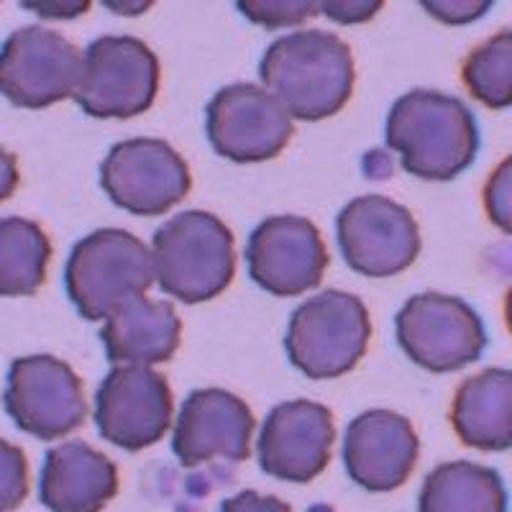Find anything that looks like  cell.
Here are the masks:
<instances>
[{
    "label": "cell",
    "instance_id": "obj_1",
    "mask_svg": "<svg viewBox=\"0 0 512 512\" xmlns=\"http://www.w3.org/2000/svg\"><path fill=\"white\" fill-rule=\"evenodd\" d=\"M259 77L292 118L323 121L354 93V54L331 31H292L264 52Z\"/></svg>",
    "mask_w": 512,
    "mask_h": 512
},
{
    "label": "cell",
    "instance_id": "obj_2",
    "mask_svg": "<svg viewBox=\"0 0 512 512\" xmlns=\"http://www.w3.org/2000/svg\"><path fill=\"white\" fill-rule=\"evenodd\" d=\"M384 136L408 175L431 182L459 177L479 152L474 113L459 98L436 90L402 95L387 116Z\"/></svg>",
    "mask_w": 512,
    "mask_h": 512
},
{
    "label": "cell",
    "instance_id": "obj_3",
    "mask_svg": "<svg viewBox=\"0 0 512 512\" xmlns=\"http://www.w3.org/2000/svg\"><path fill=\"white\" fill-rule=\"evenodd\" d=\"M154 277L169 297L208 303L236 277V241L208 210H185L154 233Z\"/></svg>",
    "mask_w": 512,
    "mask_h": 512
},
{
    "label": "cell",
    "instance_id": "obj_4",
    "mask_svg": "<svg viewBox=\"0 0 512 512\" xmlns=\"http://www.w3.org/2000/svg\"><path fill=\"white\" fill-rule=\"evenodd\" d=\"M152 251L123 228H100L72 249L64 285L82 318L105 320L154 285Z\"/></svg>",
    "mask_w": 512,
    "mask_h": 512
},
{
    "label": "cell",
    "instance_id": "obj_5",
    "mask_svg": "<svg viewBox=\"0 0 512 512\" xmlns=\"http://www.w3.org/2000/svg\"><path fill=\"white\" fill-rule=\"evenodd\" d=\"M372 338L367 305L351 292L326 290L292 313L285 349L308 379H336L364 359Z\"/></svg>",
    "mask_w": 512,
    "mask_h": 512
},
{
    "label": "cell",
    "instance_id": "obj_6",
    "mask_svg": "<svg viewBox=\"0 0 512 512\" xmlns=\"http://www.w3.org/2000/svg\"><path fill=\"white\" fill-rule=\"evenodd\" d=\"M159 59L134 36H100L80 64L75 100L93 118H134L154 105Z\"/></svg>",
    "mask_w": 512,
    "mask_h": 512
},
{
    "label": "cell",
    "instance_id": "obj_7",
    "mask_svg": "<svg viewBox=\"0 0 512 512\" xmlns=\"http://www.w3.org/2000/svg\"><path fill=\"white\" fill-rule=\"evenodd\" d=\"M397 344L418 367L436 374L459 372L487 349L477 310L461 297L423 292L410 297L395 318Z\"/></svg>",
    "mask_w": 512,
    "mask_h": 512
},
{
    "label": "cell",
    "instance_id": "obj_8",
    "mask_svg": "<svg viewBox=\"0 0 512 512\" xmlns=\"http://www.w3.org/2000/svg\"><path fill=\"white\" fill-rule=\"evenodd\" d=\"M6 410L13 423L39 441H57L88 418L80 377L67 361L49 354L21 356L11 364Z\"/></svg>",
    "mask_w": 512,
    "mask_h": 512
},
{
    "label": "cell",
    "instance_id": "obj_9",
    "mask_svg": "<svg viewBox=\"0 0 512 512\" xmlns=\"http://www.w3.org/2000/svg\"><path fill=\"white\" fill-rule=\"evenodd\" d=\"M336 233L346 264L374 280L413 267L423 249L413 213L384 195H361L351 200L338 213Z\"/></svg>",
    "mask_w": 512,
    "mask_h": 512
},
{
    "label": "cell",
    "instance_id": "obj_10",
    "mask_svg": "<svg viewBox=\"0 0 512 512\" xmlns=\"http://www.w3.org/2000/svg\"><path fill=\"white\" fill-rule=\"evenodd\" d=\"M100 185L118 208L134 216H164L192 187L185 159L162 139H128L100 164Z\"/></svg>",
    "mask_w": 512,
    "mask_h": 512
},
{
    "label": "cell",
    "instance_id": "obj_11",
    "mask_svg": "<svg viewBox=\"0 0 512 512\" xmlns=\"http://www.w3.org/2000/svg\"><path fill=\"white\" fill-rule=\"evenodd\" d=\"M82 57L59 31L26 26L0 47V95L18 108L41 111L75 95Z\"/></svg>",
    "mask_w": 512,
    "mask_h": 512
},
{
    "label": "cell",
    "instance_id": "obj_12",
    "mask_svg": "<svg viewBox=\"0 0 512 512\" xmlns=\"http://www.w3.org/2000/svg\"><path fill=\"white\" fill-rule=\"evenodd\" d=\"M205 113L210 146L223 159L239 164L274 159L295 134L292 116L280 100L251 82L218 90Z\"/></svg>",
    "mask_w": 512,
    "mask_h": 512
},
{
    "label": "cell",
    "instance_id": "obj_13",
    "mask_svg": "<svg viewBox=\"0 0 512 512\" xmlns=\"http://www.w3.org/2000/svg\"><path fill=\"white\" fill-rule=\"evenodd\" d=\"M175 418V400L164 374L152 367H116L95 395V423L105 441L141 451L162 441Z\"/></svg>",
    "mask_w": 512,
    "mask_h": 512
},
{
    "label": "cell",
    "instance_id": "obj_14",
    "mask_svg": "<svg viewBox=\"0 0 512 512\" xmlns=\"http://www.w3.org/2000/svg\"><path fill=\"white\" fill-rule=\"evenodd\" d=\"M251 280L277 297L315 290L328 269L318 226L303 216H272L254 228L246 249Z\"/></svg>",
    "mask_w": 512,
    "mask_h": 512
},
{
    "label": "cell",
    "instance_id": "obj_15",
    "mask_svg": "<svg viewBox=\"0 0 512 512\" xmlns=\"http://www.w3.org/2000/svg\"><path fill=\"white\" fill-rule=\"evenodd\" d=\"M336 423L313 400L282 402L267 415L259 433V466L274 479L308 484L331 461Z\"/></svg>",
    "mask_w": 512,
    "mask_h": 512
},
{
    "label": "cell",
    "instance_id": "obj_16",
    "mask_svg": "<svg viewBox=\"0 0 512 512\" xmlns=\"http://www.w3.org/2000/svg\"><path fill=\"white\" fill-rule=\"evenodd\" d=\"M256 420L241 397L226 390L192 392L180 410L172 451L182 466L208 461H246L251 454Z\"/></svg>",
    "mask_w": 512,
    "mask_h": 512
},
{
    "label": "cell",
    "instance_id": "obj_17",
    "mask_svg": "<svg viewBox=\"0 0 512 512\" xmlns=\"http://www.w3.org/2000/svg\"><path fill=\"white\" fill-rule=\"evenodd\" d=\"M418 456V433L413 423L400 413L367 410L346 428V472L369 492H390L408 482Z\"/></svg>",
    "mask_w": 512,
    "mask_h": 512
},
{
    "label": "cell",
    "instance_id": "obj_18",
    "mask_svg": "<svg viewBox=\"0 0 512 512\" xmlns=\"http://www.w3.org/2000/svg\"><path fill=\"white\" fill-rule=\"evenodd\" d=\"M39 495L52 512H103L118 495V466L85 441L59 443L44 461Z\"/></svg>",
    "mask_w": 512,
    "mask_h": 512
},
{
    "label": "cell",
    "instance_id": "obj_19",
    "mask_svg": "<svg viewBox=\"0 0 512 512\" xmlns=\"http://www.w3.org/2000/svg\"><path fill=\"white\" fill-rule=\"evenodd\" d=\"M100 338L116 364L154 367L172 359L180 349L182 320L172 303L139 295L105 318Z\"/></svg>",
    "mask_w": 512,
    "mask_h": 512
},
{
    "label": "cell",
    "instance_id": "obj_20",
    "mask_svg": "<svg viewBox=\"0 0 512 512\" xmlns=\"http://www.w3.org/2000/svg\"><path fill=\"white\" fill-rule=\"evenodd\" d=\"M451 425L469 448H512V369L492 367L464 379L451 402Z\"/></svg>",
    "mask_w": 512,
    "mask_h": 512
},
{
    "label": "cell",
    "instance_id": "obj_21",
    "mask_svg": "<svg viewBox=\"0 0 512 512\" xmlns=\"http://www.w3.org/2000/svg\"><path fill=\"white\" fill-rule=\"evenodd\" d=\"M418 512H507L500 472L474 461H446L425 477Z\"/></svg>",
    "mask_w": 512,
    "mask_h": 512
},
{
    "label": "cell",
    "instance_id": "obj_22",
    "mask_svg": "<svg viewBox=\"0 0 512 512\" xmlns=\"http://www.w3.org/2000/svg\"><path fill=\"white\" fill-rule=\"evenodd\" d=\"M52 241L29 218H0V297H29L47 282Z\"/></svg>",
    "mask_w": 512,
    "mask_h": 512
},
{
    "label": "cell",
    "instance_id": "obj_23",
    "mask_svg": "<svg viewBox=\"0 0 512 512\" xmlns=\"http://www.w3.org/2000/svg\"><path fill=\"white\" fill-rule=\"evenodd\" d=\"M461 80L474 100L500 111L512 105V31H500L469 52Z\"/></svg>",
    "mask_w": 512,
    "mask_h": 512
},
{
    "label": "cell",
    "instance_id": "obj_24",
    "mask_svg": "<svg viewBox=\"0 0 512 512\" xmlns=\"http://www.w3.org/2000/svg\"><path fill=\"white\" fill-rule=\"evenodd\" d=\"M31 474L26 454L0 438V512H13L29 497Z\"/></svg>",
    "mask_w": 512,
    "mask_h": 512
},
{
    "label": "cell",
    "instance_id": "obj_25",
    "mask_svg": "<svg viewBox=\"0 0 512 512\" xmlns=\"http://www.w3.org/2000/svg\"><path fill=\"white\" fill-rule=\"evenodd\" d=\"M482 200L489 221L502 233L512 236V154L492 169V175L484 185Z\"/></svg>",
    "mask_w": 512,
    "mask_h": 512
},
{
    "label": "cell",
    "instance_id": "obj_26",
    "mask_svg": "<svg viewBox=\"0 0 512 512\" xmlns=\"http://www.w3.org/2000/svg\"><path fill=\"white\" fill-rule=\"evenodd\" d=\"M239 8L246 18L267 29L303 24L305 18L320 11L318 3H254V0H241Z\"/></svg>",
    "mask_w": 512,
    "mask_h": 512
},
{
    "label": "cell",
    "instance_id": "obj_27",
    "mask_svg": "<svg viewBox=\"0 0 512 512\" xmlns=\"http://www.w3.org/2000/svg\"><path fill=\"white\" fill-rule=\"evenodd\" d=\"M221 512H292L290 505L277 497L259 495L254 489H244L236 497H228L221 505Z\"/></svg>",
    "mask_w": 512,
    "mask_h": 512
},
{
    "label": "cell",
    "instance_id": "obj_28",
    "mask_svg": "<svg viewBox=\"0 0 512 512\" xmlns=\"http://www.w3.org/2000/svg\"><path fill=\"white\" fill-rule=\"evenodd\" d=\"M423 8H428V13L446 24H469V21H477L479 16L492 8V3H431L425 0Z\"/></svg>",
    "mask_w": 512,
    "mask_h": 512
},
{
    "label": "cell",
    "instance_id": "obj_29",
    "mask_svg": "<svg viewBox=\"0 0 512 512\" xmlns=\"http://www.w3.org/2000/svg\"><path fill=\"white\" fill-rule=\"evenodd\" d=\"M326 16L341 24H354V21H367L382 8V3H323Z\"/></svg>",
    "mask_w": 512,
    "mask_h": 512
},
{
    "label": "cell",
    "instance_id": "obj_30",
    "mask_svg": "<svg viewBox=\"0 0 512 512\" xmlns=\"http://www.w3.org/2000/svg\"><path fill=\"white\" fill-rule=\"evenodd\" d=\"M18 182H21V172H18L16 154L0 146V203L18 190Z\"/></svg>",
    "mask_w": 512,
    "mask_h": 512
},
{
    "label": "cell",
    "instance_id": "obj_31",
    "mask_svg": "<svg viewBox=\"0 0 512 512\" xmlns=\"http://www.w3.org/2000/svg\"><path fill=\"white\" fill-rule=\"evenodd\" d=\"M505 320H507V328H510V333H512V287L505 297Z\"/></svg>",
    "mask_w": 512,
    "mask_h": 512
}]
</instances>
